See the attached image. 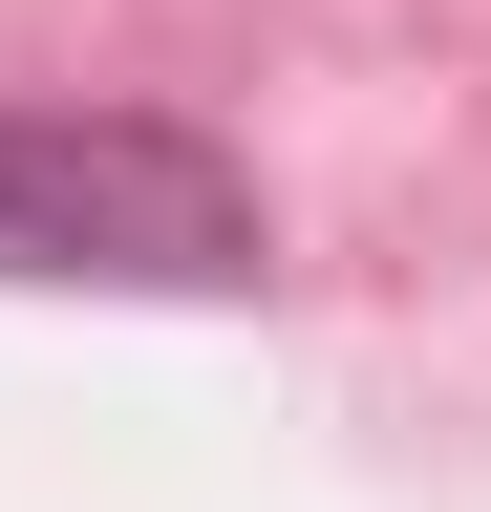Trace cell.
Returning a JSON list of instances; mask_svg holds the SVG:
<instances>
[{
  "instance_id": "6da1fadb",
  "label": "cell",
  "mask_w": 491,
  "mask_h": 512,
  "mask_svg": "<svg viewBox=\"0 0 491 512\" xmlns=\"http://www.w3.org/2000/svg\"><path fill=\"white\" fill-rule=\"evenodd\" d=\"M257 171L193 107H0V278L43 299H257Z\"/></svg>"
}]
</instances>
